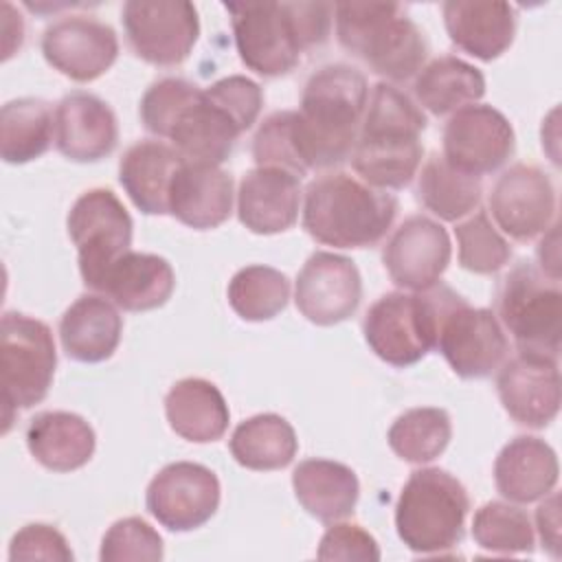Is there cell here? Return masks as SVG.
<instances>
[{"label":"cell","instance_id":"cell-15","mask_svg":"<svg viewBox=\"0 0 562 562\" xmlns=\"http://www.w3.org/2000/svg\"><path fill=\"white\" fill-rule=\"evenodd\" d=\"M490 211L505 235L516 241H531L551 228L555 187L540 167L516 162L494 182Z\"/></svg>","mask_w":562,"mask_h":562},{"label":"cell","instance_id":"cell-5","mask_svg":"<svg viewBox=\"0 0 562 562\" xmlns=\"http://www.w3.org/2000/svg\"><path fill=\"white\" fill-rule=\"evenodd\" d=\"M334 24L338 44L389 81L402 83L424 68L428 44L402 4L340 2Z\"/></svg>","mask_w":562,"mask_h":562},{"label":"cell","instance_id":"cell-32","mask_svg":"<svg viewBox=\"0 0 562 562\" xmlns=\"http://www.w3.org/2000/svg\"><path fill=\"white\" fill-rule=\"evenodd\" d=\"M413 92L430 114L446 116L476 103L485 94V77L476 66L454 55H441L417 72Z\"/></svg>","mask_w":562,"mask_h":562},{"label":"cell","instance_id":"cell-34","mask_svg":"<svg viewBox=\"0 0 562 562\" xmlns=\"http://www.w3.org/2000/svg\"><path fill=\"white\" fill-rule=\"evenodd\" d=\"M55 140V112L44 99L22 97L0 110V156L9 165L40 158Z\"/></svg>","mask_w":562,"mask_h":562},{"label":"cell","instance_id":"cell-26","mask_svg":"<svg viewBox=\"0 0 562 562\" xmlns=\"http://www.w3.org/2000/svg\"><path fill=\"white\" fill-rule=\"evenodd\" d=\"M173 288L176 274L165 257L127 250L112 263L99 292L125 312H149L162 307Z\"/></svg>","mask_w":562,"mask_h":562},{"label":"cell","instance_id":"cell-14","mask_svg":"<svg viewBox=\"0 0 562 562\" xmlns=\"http://www.w3.org/2000/svg\"><path fill=\"white\" fill-rule=\"evenodd\" d=\"M514 127L503 112L485 103L465 105L443 127V158L470 176L501 169L514 154Z\"/></svg>","mask_w":562,"mask_h":562},{"label":"cell","instance_id":"cell-27","mask_svg":"<svg viewBox=\"0 0 562 562\" xmlns=\"http://www.w3.org/2000/svg\"><path fill=\"white\" fill-rule=\"evenodd\" d=\"M123 318L116 305L101 294H81L59 321V340L77 362H103L121 342Z\"/></svg>","mask_w":562,"mask_h":562},{"label":"cell","instance_id":"cell-19","mask_svg":"<svg viewBox=\"0 0 562 562\" xmlns=\"http://www.w3.org/2000/svg\"><path fill=\"white\" fill-rule=\"evenodd\" d=\"M496 391L505 413L520 426L544 428L560 411L558 358L520 353L498 369Z\"/></svg>","mask_w":562,"mask_h":562},{"label":"cell","instance_id":"cell-23","mask_svg":"<svg viewBox=\"0 0 562 562\" xmlns=\"http://www.w3.org/2000/svg\"><path fill=\"white\" fill-rule=\"evenodd\" d=\"M233 213V178L209 162L184 160L171 178L169 215L195 231L224 224Z\"/></svg>","mask_w":562,"mask_h":562},{"label":"cell","instance_id":"cell-12","mask_svg":"<svg viewBox=\"0 0 562 562\" xmlns=\"http://www.w3.org/2000/svg\"><path fill=\"white\" fill-rule=\"evenodd\" d=\"M121 22L134 55L154 66L182 64L200 35L198 11L184 0H127Z\"/></svg>","mask_w":562,"mask_h":562},{"label":"cell","instance_id":"cell-44","mask_svg":"<svg viewBox=\"0 0 562 562\" xmlns=\"http://www.w3.org/2000/svg\"><path fill=\"white\" fill-rule=\"evenodd\" d=\"M536 527L542 540V547L558 558L560 555V512H558V494L551 492L549 498L536 512Z\"/></svg>","mask_w":562,"mask_h":562},{"label":"cell","instance_id":"cell-31","mask_svg":"<svg viewBox=\"0 0 562 562\" xmlns=\"http://www.w3.org/2000/svg\"><path fill=\"white\" fill-rule=\"evenodd\" d=\"M165 415L171 430L193 443L222 439L231 419L224 395L204 378L178 380L165 395Z\"/></svg>","mask_w":562,"mask_h":562},{"label":"cell","instance_id":"cell-7","mask_svg":"<svg viewBox=\"0 0 562 562\" xmlns=\"http://www.w3.org/2000/svg\"><path fill=\"white\" fill-rule=\"evenodd\" d=\"M496 307L520 353L558 358L562 334L560 279L544 274L531 261H518L501 281Z\"/></svg>","mask_w":562,"mask_h":562},{"label":"cell","instance_id":"cell-17","mask_svg":"<svg viewBox=\"0 0 562 562\" xmlns=\"http://www.w3.org/2000/svg\"><path fill=\"white\" fill-rule=\"evenodd\" d=\"M362 279L349 257L318 250L301 268L294 285L296 310L314 325L329 327L356 314Z\"/></svg>","mask_w":562,"mask_h":562},{"label":"cell","instance_id":"cell-39","mask_svg":"<svg viewBox=\"0 0 562 562\" xmlns=\"http://www.w3.org/2000/svg\"><path fill=\"white\" fill-rule=\"evenodd\" d=\"M459 263L474 274H494L512 257L509 241L492 224L487 211H474L465 222L454 226Z\"/></svg>","mask_w":562,"mask_h":562},{"label":"cell","instance_id":"cell-42","mask_svg":"<svg viewBox=\"0 0 562 562\" xmlns=\"http://www.w3.org/2000/svg\"><path fill=\"white\" fill-rule=\"evenodd\" d=\"M72 549L64 533L46 522H31L24 525L9 544V560H57L70 562Z\"/></svg>","mask_w":562,"mask_h":562},{"label":"cell","instance_id":"cell-11","mask_svg":"<svg viewBox=\"0 0 562 562\" xmlns=\"http://www.w3.org/2000/svg\"><path fill=\"white\" fill-rule=\"evenodd\" d=\"M66 226L77 248L79 274L86 288L99 292L112 263L132 246V217L110 189H88L75 200Z\"/></svg>","mask_w":562,"mask_h":562},{"label":"cell","instance_id":"cell-3","mask_svg":"<svg viewBox=\"0 0 562 562\" xmlns=\"http://www.w3.org/2000/svg\"><path fill=\"white\" fill-rule=\"evenodd\" d=\"M424 130L426 116L411 97L393 83H375L351 151L353 171L369 187L404 189L422 165Z\"/></svg>","mask_w":562,"mask_h":562},{"label":"cell","instance_id":"cell-43","mask_svg":"<svg viewBox=\"0 0 562 562\" xmlns=\"http://www.w3.org/2000/svg\"><path fill=\"white\" fill-rule=\"evenodd\" d=\"M318 560H360V562H378L380 547L375 538L353 522H334L323 533L318 549Z\"/></svg>","mask_w":562,"mask_h":562},{"label":"cell","instance_id":"cell-2","mask_svg":"<svg viewBox=\"0 0 562 562\" xmlns=\"http://www.w3.org/2000/svg\"><path fill=\"white\" fill-rule=\"evenodd\" d=\"M235 46L246 68L261 77L292 72L301 55L329 37L327 2H226Z\"/></svg>","mask_w":562,"mask_h":562},{"label":"cell","instance_id":"cell-13","mask_svg":"<svg viewBox=\"0 0 562 562\" xmlns=\"http://www.w3.org/2000/svg\"><path fill=\"white\" fill-rule=\"evenodd\" d=\"M222 498L220 479L202 463L165 465L147 485V512L169 531H193L209 522Z\"/></svg>","mask_w":562,"mask_h":562},{"label":"cell","instance_id":"cell-1","mask_svg":"<svg viewBox=\"0 0 562 562\" xmlns=\"http://www.w3.org/2000/svg\"><path fill=\"white\" fill-rule=\"evenodd\" d=\"M367 101V77L349 64H327L310 75L301 108L292 110L290 119V140L301 176L351 158Z\"/></svg>","mask_w":562,"mask_h":562},{"label":"cell","instance_id":"cell-8","mask_svg":"<svg viewBox=\"0 0 562 562\" xmlns=\"http://www.w3.org/2000/svg\"><path fill=\"white\" fill-rule=\"evenodd\" d=\"M441 288L424 292H386L364 314L362 334L369 349L391 367H411L437 345Z\"/></svg>","mask_w":562,"mask_h":562},{"label":"cell","instance_id":"cell-35","mask_svg":"<svg viewBox=\"0 0 562 562\" xmlns=\"http://www.w3.org/2000/svg\"><path fill=\"white\" fill-rule=\"evenodd\" d=\"M481 193V178L454 169L439 154H432L417 176L419 202L446 222L470 215L479 206Z\"/></svg>","mask_w":562,"mask_h":562},{"label":"cell","instance_id":"cell-40","mask_svg":"<svg viewBox=\"0 0 562 562\" xmlns=\"http://www.w3.org/2000/svg\"><path fill=\"white\" fill-rule=\"evenodd\" d=\"M200 86L182 77L154 81L140 99V121L147 132L167 138L180 112L200 94Z\"/></svg>","mask_w":562,"mask_h":562},{"label":"cell","instance_id":"cell-28","mask_svg":"<svg viewBox=\"0 0 562 562\" xmlns=\"http://www.w3.org/2000/svg\"><path fill=\"white\" fill-rule=\"evenodd\" d=\"M184 158L162 140L130 145L119 162V182L134 206L145 215L169 213L171 178Z\"/></svg>","mask_w":562,"mask_h":562},{"label":"cell","instance_id":"cell-25","mask_svg":"<svg viewBox=\"0 0 562 562\" xmlns=\"http://www.w3.org/2000/svg\"><path fill=\"white\" fill-rule=\"evenodd\" d=\"M555 450L540 437L518 435L503 446L494 461V483L512 503H533L549 496L558 485Z\"/></svg>","mask_w":562,"mask_h":562},{"label":"cell","instance_id":"cell-10","mask_svg":"<svg viewBox=\"0 0 562 562\" xmlns=\"http://www.w3.org/2000/svg\"><path fill=\"white\" fill-rule=\"evenodd\" d=\"M450 369L465 380L492 375L507 358L509 342L492 310L472 307L452 288H441L435 345Z\"/></svg>","mask_w":562,"mask_h":562},{"label":"cell","instance_id":"cell-18","mask_svg":"<svg viewBox=\"0 0 562 562\" xmlns=\"http://www.w3.org/2000/svg\"><path fill=\"white\" fill-rule=\"evenodd\" d=\"M450 255L448 231L426 215H411L386 239L382 263L397 288L424 292L439 283Z\"/></svg>","mask_w":562,"mask_h":562},{"label":"cell","instance_id":"cell-29","mask_svg":"<svg viewBox=\"0 0 562 562\" xmlns=\"http://www.w3.org/2000/svg\"><path fill=\"white\" fill-rule=\"evenodd\" d=\"M26 448L46 470L72 472L92 459L97 435L77 413L44 411L26 426Z\"/></svg>","mask_w":562,"mask_h":562},{"label":"cell","instance_id":"cell-30","mask_svg":"<svg viewBox=\"0 0 562 562\" xmlns=\"http://www.w3.org/2000/svg\"><path fill=\"white\" fill-rule=\"evenodd\" d=\"M294 496L321 522H336L353 514L360 483L356 472L338 461L305 459L292 472Z\"/></svg>","mask_w":562,"mask_h":562},{"label":"cell","instance_id":"cell-41","mask_svg":"<svg viewBox=\"0 0 562 562\" xmlns=\"http://www.w3.org/2000/svg\"><path fill=\"white\" fill-rule=\"evenodd\" d=\"M160 533L138 516L116 520L101 540L99 558L103 562H127V560H162Z\"/></svg>","mask_w":562,"mask_h":562},{"label":"cell","instance_id":"cell-4","mask_svg":"<svg viewBox=\"0 0 562 562\" xmlns=\"http://www.w3.org/2000/svg\"><path fill=\"white\" fill-rule=\"evenodd\" d=\"M397 215V198L345 171L314 178L303 198V228L325 246L369 248L382 241Z\"/></svg>","mask_w":562,"mask_h":562},{"label":"cell","instance_id":"cell-20","mask_svg":"<svg viewBox=\"0 0 562 562\" xmlns=\"http://www.w3.org/2000/svg\"><path fill=\"white\" fill-rule=\"evenodd\" d=\"M119 143V123L112 108L97 94L77 90L55 108V147L72 162H97Z\"/></svg>","mask_w":562,"mask_h":562},{"label":"cell","instance_id":"cell-24","mask_svg":"<svg viewBox=\"0 0 562 562\" xmlns=\"http://www.w3.org/2000/svg\"><path fill=\"white\" fill-rule=\"evenodd\" d=\"M441 11L450 42L481 61L501 57L514 42L516 9L507 2L448 0Z\"/></svg>","mask_w":562,"mask_h":562},{"label":"cell","instance_id":"cell-21","mask_svg":"<svg viewBox=\"0 0 562 562\" xmlns=\"http://www.w3.org/2000/svg\"><path fill=\"white\" fill-rule=\"evenodd\" d=\"M301 209V178L281 167H255L237 189V217L255 235L294 226Z\"/></svg>","mask_w":562,"mask_h":562},{"label":"cell","instance_id":"cell-38","mask_svg":"<svg viewBox=\"0 0 562 562\" xmlns=\"http://www.w3.org/2000/svg\"><path fill=\"white\" fill-rule=\"evenodd\" d=\"M472 538L490 553L512 555L533 551V525L529 514L503 501H490L476 509Z\"/></svg>","mask_w":562,"mask_h":562},{"label":"cell","instance_id":"cell-36","mask_svg":"<svg viewBox=\"0 0 562 562\" xmlns=\"http://www.w3.org/2000/svg\"><path fill=\"white\" fill-rule=\"evenodd\" d=\"M391 450L408 463L435 461L452 439V422L443 408L417 406L402 413L389 428Z\"/></svg>","mask_w":562,"mask_h":562},{"label":"cell","instance_id":"cell-22","mask_svg":"<svg viewBox=\"0 0 562 562\" xmlns=\"http://www.w3.org/2000/svg\"><path fill=\"white\" fill-rule=\"evenodd\" d=\"M244 132L239 121L206 88H202L180 112L167 138L189 162L222 165Z\"/></svg>","mask_w":562,"mask_h":562},{"label":"cell","instance_id":"cell-6","mask_svg":"<svg viewBox=\"0 0 562 562\" xmlns=\"http://www.w3.org/2000/svg\"><path fill=\"white\" fill-rule=\"evenodd\" d=\"M468 509L470 498L457 476L441 468H422L400 492L395 529L413 553H446L461 542Z\"/></svg>","mask_w":562,"mask_h":562},{"label":"cell","instance_id":"cell-16","mask_svg":"<svg viewBox=\"0 0 562 562\" xmlns=\"http://www.w3.org/2000/svg\"><path fill=\"white\" fill-rule=\"evenodd\" d=\"M46 64L64 77L88 83L105 75L119 57L114 29L92 15H64L42 33Z\"/></svg>","mask_w":562,"mask_h":562},{"label":"cell","instance_id":"cell-9","mask_svg":"<svg viewBox=\"0 0 562 562\" xmlns=\"http://www.w3.org/2000/svg\"><path fill=\"white\" fill-rule=\"evenodd\" d=\"M55 367L57 351L50 327L22 312H4L0 325L4 430H9L13 411L31 408L48 395Z\"/></svg>","mask_w":562,"mask_h":562},{"label":"cell","instance_id":"cell-37","mask_svg":"<svg viewBox=\"0 0 562 562\" xmlns=\"http://www.w3.org/2000/svg\"><path fill=\"white\" fill-rule=\"evenodd\" d=\"M226 296L239 318L261 323L274 318L288 305L290 281L277 268L252 263L233 274Z\"/></svg>","mask_w":562,"mask_h":562},{"label":"cell","instance_id":"cell-33","mask_svg":"<svg viewBox=\"0 0 562 562\" xmlns=\"http://www.w3.org/2000/svg\"><path fill=\"white\" fill-rule=\"evenodd\" d=\"M233 459L248 470L270 472L292 463L299 439L292 424L277 413H259L244 419L228 441Z\"/></svg>","mask_w":562,"mask_h":562}]
</instances>
